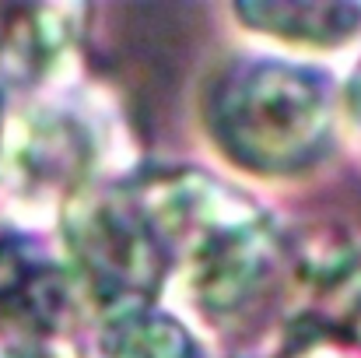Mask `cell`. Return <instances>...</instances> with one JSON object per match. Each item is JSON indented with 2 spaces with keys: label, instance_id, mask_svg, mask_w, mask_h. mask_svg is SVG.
<instances>
[{
  "label": "cell",
  "instance_id": "obj_5",
  "mask_svg": "<svg viewBox=\"0 0 361 358\" xmlns=\"http://www.w3.org/2000/svg\"><path fill=\"white\" fill-rule=\"evenodd\" d=\"M85 309L60 249L0 215V348H42Z\"/></svg>",
  "mask_w": 361,
  "mask_h": 358
},
{
  "label": "cell",
  "instance_id": "obj_3",
  "mask_svg": "<svg viewBox=\"0 0 361 358\" xmlns=\"http://www.w3.org/2000/svg\"><path fill=\"white\" fill-rule=\"evenodd\" d=\"M106 113L92 92L53 81L14 92L0 109V190L56 215L102 190L120 158V126Z\"/></svg>",
  "mask_w": 361,
  "mask_h": 358
},
{
  "label": "cell",
  "instance_id": "obj_1",
  "mask_svg": "<svg viewBox=\"0 0 361 358\" xmlns=\"http://www.w3.org/2000/svg\"><path fill=\"white\" fill-rule=\"evenodd\" d=\"M169 263L186 320L204 327L242 323L288 263L274 218L200 169H161L130 183Z\"/></svg>",
  "mask_w": 361,
  "mask_h": 358
},
{
  "label": "cell",
  "instance_id": "obj_2",
  "mask_svg": "<svg viewBox=\"0 0 361 358\" xmlns=\"http://www.w3.org/2000/svg\"><path fill=\"white\" fill-rule=\"evenodd\" d=\"M334 85L277 56H239L207 88V130L221 155L256 176L309 169L334 137Z\"/></svg>",
  "mask_w": 361,
  "mask_h": 358
},
{
  "label": "cell",
  "instance_id": "obj_10",
  "mask_svg": "<svg viewBox=\"0 0 361 358\" xmlns=\"http://www.w3.org/2000/svg\"><path fill=\"white\" fill-rule=\"evenodd\" d=\"M348 102H351V109H355V117H358V123H361V64H358V71H355V78H351Z\"/></svg>",
  "mask_w": 361,
  "mask_h": 358
},
{
  "label": "cell",
  "instance_id": "obj_8",
  "mask_svg": "<svg viewBox=\"0 0 361 358\" xmlns=\"http://www.w3.org/2000/svg\"><path fill=\"white\" fill-rule=\"evenodd\" d=\"M235 14L252 32L298 46H341L361 32L358 4H242Z\"/></svg>",
  "mask_w": 361,
  "mask_h": 358
},
{
  "label": "cell",
  "instance_id": "obj_6",
  "mask_svg": "<svg viewBox=\"0 0 361 358\" xmlns=\"http://www.w3.org/2000/svg\"><path fill=\"white\" fill-rule=\"evenodd\" d=\"M78 7H0V81L25 92L53 81L78 39Z\"/></svg>",
  "mask_w": 361,
  "mask_h": 358
},
{
  "label": "cell",
  "instance_id": "obj_9",
  "mask_svg": "<svg viewBox=\"0 0 361 358\" xmlns=\"http://www.w3.org/2000/svg\"><path fill=\"white\" fill-rule=\"evenodd\" d=\"M284 358H361V345L305 327V330L291 341V348H288Z\"/></svg>",
  "mask_w": 361,
  "mask_h": 358
},
{
  "label": "cell",
  "instance_id": "obj_4",
  "mask_svg": "<svg viewBox=\"0 0 361 358\" xmlns=\"http://www.w3.org/2000/svg\"><path fill=\"white\" fill-rule=\"evenodd\" d=\"M60 253L99 316L154 306L169 288V263L130 183L92 190L60 215Z\"/></svg>",
  "mask_w": 361,
  "mask_h": 358
},
{
  "label": "cell",
  "instance_id": "obj_7",
  "mask_svg": "<svg viewBox=\"0 0 361 358\" xmlns=\"http://www.w3.org/2000/svg\"><path fill=\"white\" fill-rule=\"evenodd\" d=\"M95 358H204L197 327L161 302L99 316Z\"/></svg>",
  "mask_w": 361,
  "mask_h": 358
},
{
  "label": "cell",
  "instance_id": "obj_11",
  "mask_svg": "<svg viewBox=\"0 0 361 358\" xmlns=\"http://www.w3.org/2000/svg\"><path fill=\"white\" fill-rule=\"evenodd\" d=\"M0 358H49L42 348H0Z\"/></svg>",
  "mask_w": 361,
  "mask_h": 358
}]
</instances>
